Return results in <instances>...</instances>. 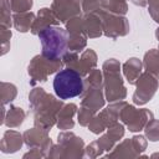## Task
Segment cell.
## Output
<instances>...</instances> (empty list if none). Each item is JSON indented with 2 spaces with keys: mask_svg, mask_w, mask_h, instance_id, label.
Wrapping results in <instances>:
<instances>
[{
  "mask_svg": "<svg viewBox=\"0 0 159 159\" xmlns=\"http://www.w3.org/2000/svg\"><path fill=\"white\" fill-rule=\"evenodd\" d=\"M53 89L61 99H70L77 97L83 91V81L80 73L71 68L60 71L53 80Z\"/></svg>",
  "mask_w": 159,
  "mask_h": 159,
  "instance_id": "obj_1",
  "label": "cell"
},
{
  "mask_svg": "<svg viewBox=\"0 0 159 159\" xmlns=\"http://www.w3.org/2000/svg\"><path fill=\"white\" fill-rule=\"evenodd\" d=\"M42 43V53L47 58H58L66 51L67 32L61 27L50 26L43 29L40 34Z\"/></svg>",
  "mask_w": 159,
  "mask_h": 159,
  "instance_id": "obj_2",
  "label": "cell"
}]
</instances>
